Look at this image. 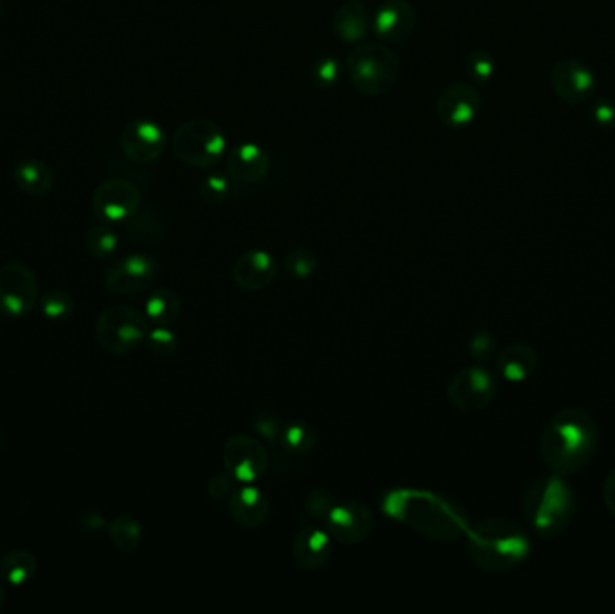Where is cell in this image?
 <instances>
[{
	"label": "cell",
	"mask_w": 615,
	"mask_h": 614,
	"mask_svg": "<svg viewBox=\"0 0 615 614\" xmlns=\"http://www.w3.org/2000/svg\"><path fill=\"white\" fill-rule=\"evenodd\" d=\"M380 506L389 519L434 541H459L472 526L454 499L425 488H391Z\"/></svg>",
	"instance_id": "6da1fadb"
},
{
	"label": "cell",
	"mask_w": 615,
	"mask_h": 614,
	"mask_svg": "<svg viewBox=\"0 0 615 614\" xmlns=\"http://www.w3.org/2000/svg\"><path fill=\"white\" fill-rule=\"evenodd\" d=\"M599 429L585 409L569 407L554 413L545 424L540 454L545 467L558 476L578 474L598 451Z\"/></svg>",
	"instance_id": "7a4b0ae2"
},
{
	"label": "cell",
	"mask_w": 615,
	"mask_h": 614,
	"mask_svg": "<svg viewBox=\"0 0 615 614\" xmlns=\"http://www.w3.org/2000/svg\"><path fill=\"white\" fill-rule=\"evenodd\" d=\"M533 551L526 528L508 517H486L466 533V553L477 568L509 573L522 566Z\"/></svg>",
	"instance_id": "3957f363"
},
{
	"label": "cell",
	"mask_w": 615,
	"mask_h": 614,
	"mask_svg": "<svg viewBox=\"0 0 615 614\" xmlns=\"http://www.w3.org/2000/svg\"><path fill=\"white\" fill-rule=\"evenodd\" d=\"M522 510L536 535L553 539L567 532L576 517V492L563 476L551 472L527 485Z\"/></svg>",
	"instance_id": "277c9868"
},
{
	"label": "cell",
	"mask_w": 615,
	"mask_h": 614,
	"mask_svg": "<svg viewBox=\"0 0 615 614\" xmlns=\"http://www.w3.org/2000/svg\"><path fill=\"white\" fill-rule=\"evenodd\" d=\"M346 71L360 94L376 98L393 91L400 80L402 64L389 46L360 44L346 58Z\"/></svg>",
	"instance_id": "5b68a950"
},
{
	"label": "cell",
	"mask_w": 615,
	"mask_h": 614,
	"mask_svg": "<svg viewBox=\"0 0 615 614\" xmlns=\"http://www.w3.org/2000/svg\"><path fill=\"white\" fill-rule=\"evenodd\" d=\"M148 332L150 321L146 314L128 305H114L99 314L94 337L103 352L126 355L146 341Z\"/></svg>",
	"instance_id": "8992f818"
},
{
	"label": "cell",
	"mask_w": 615,
	"mask_h": 614,
	"mask_svg": "<svg viewBox=\"0 0 615 614\" xmlns=\"http://www.w3.org/2000/svg\"><path fill=\"white\" fill-rule=\"evenodd\" d=\"M171 146L182 163L193 168H213L222 161L227 141L222 128L211 119L195 118L177 128Z\"/></svg>",
	"instance_id": "52a82bcc"
},
{
	"label": "cell",
	"mask_w": 615,
	"mask_h": 614,
	"mask_svg": "<svg viewBox=\"0 0 615 614\" xmlns=\"http://www.w3.org/2000/svg\"><path fill=\"white\" fill-rule=\"evenodd\" d=\"M499 382L493 371L482 364L455 373L446 388V398L457 411L479 413L497 398Z\"/></svg>",
	"instance_id": "ba28073f"
},
{
	"label": "cell",
	"mask_w": 615,
	"mask_h": 614,
	"mask_svg": "<svg viewBox=\"0 0 615 614\" xmlns=\"http://www.w3.org/2000/svg\"><path fill=\"white\" fill-rule=\"evenodd\" d=\"M40 301V283L35 271L24 263L0 267V314L6 317L29 316Z\"/></svg>",
	"instance_id": "9c48e42d"
},
{
	"label": "cell",
	"mask_w": 615,
	"mask_h": 614,
	"mask_svg": "<svg viewBox=\"0 0 615 614\" xmlns=\"http://www.w3.org/2000/svg\"><path fill=\"white\" fill-rule=\"evenodd\" d=\"M222 463L238 485H256L267 474V447L250 434H234L223 443Z\"/></svg>",
	"instance_id": "30bf717a"
},
{
	"label": "cell",
	"mask_w": 615,
	"mask_h": 614,
	"mask_svg": "<svg viewBox=\"0 0 615 614\" xmlns=\"http://www.w3.org/2000/svg\"><path fill=\"white\" fill-rule=\"evenodd\" d=\"M141 191L128 179L101 182L92 195V211L105 224H117L134 217L141 208Z\"/></svg>",
	"instance_id": "8fae6325"
},
{
	"label": "cell",
	"mask_w": 615,
	"mask_h": 614,
	"mask_svg": "<svg viewBox=\"0 0 615 614\" xmlns=\"http://www.w3.org/2000/svg\"><path fill=\"white\" fill-rule=\"evenodd\" d=\"M159 274L157 262L146 254H128L117 260L105 276V289L114 296H134L150 289Z\"/></svg>",
	"instance_id": "7c38bea8"
},
{
	"label": "cell",
	"mask_w": 615,
	"mask_h": 614,
	"mask_svg": "<svg viewBox=\"0 0 615 614\" xmlns=\"http://www.w3.org/2000/svg\"><path fill=\"white\" fill-rule=\"evenodd\" d=\"M324 524L333 541L340 544H358L366 541L369 533L373 532L375 515L366 503L358 499H348L333 506Z\"/></svg>",
	"instance_id": "4fadbf2b"
},
{
	"label": "cell",
	"mask_w": 615,
	"mask_h": 614,
	"mask_svg": "<svg viewBox=\"0 0 615 614\" xmlns=\"http://www.w3.org/2000/svg\"><path fill=\"white\" fill-rule=\"evenodd\" d=\"M481 92L472 83H452L437 98L436 114L439 123L450 130H461L481 112Z\"/></svg>",
	"instance_id": "5bb4252c"
},
{
	"label": "cell",
	"mask_w": 615,
	"mask_h": 614,
	"mask_svg": "<svg viewBox=\"0 0 615 614\" xmlns=\"http://www.w3.org/2000/svg\"><path fill=\"white\" fill-rule=\"evenodd\" d=\"M551 85L560 100L571 105H580L596 94L598 78L585 62L576 58H565L554 65Z\"/></svg>",
	"instance_id": "9a60e30c"
},
{
	"label": "cell",
	"mask_w": 615,
	"mask_h": 614,
	"mask_svg": "<svg viewBox=\"0 0 615 614\" xmlns=\"http://www.w3.org/2000/svg\"><path fill=\"white\" fill-rule=\"evenodd\" d=\"M123 154L137 164L155 163L166 150V134L152 119H132L119 137Z\"/></svg>",
	"instance_id": "2e32d148"
},
{
	"label": "cell",
	"mask_w": 615,
	"mask_h": 614,
	"mask_svg": "<svg viewBox=\"0 0 615 614\" xmlns=\"http://www.w3.org/2000/svg\"><path fill=\"white\" fill-rule=\"evenodd\" d=\"M418 15L409 0H385L373 17L376 35L385 44H400L414 33Z\"/></svg>",
	"instance_id": "e0dca14e"
},
{
	"label": "cell",
	"mask_w": 615,
	"mask_h": 614,
	"mask_svg": "<svg viewBox=\"0 0 615 614\" xmlns=\"http://www.w3.org/2000/svg\"><path fill=\"white\" fill-rule=\"evenodd\" d=\"M277 276V263L272 254L252 249L241 254L232 267V281L245 292H259L270 287Z\"/></svg>",
	"instance_id": "ac0fdd59"
},
{
	"label": "cell",
	"mask_w": 615,
	"mask_h": 614,
	"mask_svg": "<svg viewBox=\"0 0 615 614\" xmlns=\"http://www.w3.org/2000/svg\"><path fill=\"white\" fill-rule=\"evenodd\" d=\"M333 539L317 526H303L295 533L292 555L295 564L304 571H319L331 559Z\"/></svg>",
	"instance_id": "d6986e66"
},
{
	"label": "cell",
	"mask_w": 615,
	"mask_h": 614,
	"mask_svg": "<svg viewBox=\"0 0 615 614\" xmlns=\"http://www.w3.org/2000/svg\"><path fill=\"white\" fill-rule=\"evenodd\" d=\"M270 172V157L261 146L241 143L227 155V175L241 184H256Z\"/></svg>",
	"instance_id": "ffe728a7"
},
{
	"label": "cell",
	"mask_w": 615,
	"mask_h": 614,
	"mask_svg": "<svg viewBox=\"0 0 615 614\" xmlns=\"http://www.w3.org/2000/svg\"><path fill=\"white\" fill-rule=\"evenodd\" d=\"M229 512L240 526L256 530L267 523L270 505L261 488L256 485H241L236 487L234 494L229 497Z\"/></svg>",
	"instance_id": "44dd1931"
},
{
	"label": "cell",
	"mask_w": 615,
	"mask_h": 614,
	"mask_svg": "<svg viewBox=\"0 0 615 614\" xmlns=\"http://www.w3.org/2000/svg\"><path fill=\"white\" fill-rule=\"evenodd\" d=\"M495 366H497L500 377L506 382L520 384V382H526L535 375L538 366H540V355L529 344H508L506 348H502L497 353Z\"/></svg>",
	"instance_id": "7402d4cb"
},
{
	"label": "cell",
	"mask_w": 615,
	"mask_h": 614,
	"mask_svg": "<svg viewBox=\"0 0 615 614\" xmlns=\"http://www.w3.org/2000/svg\"><path fill=\"white\" fill-rule=\"evenodd\" d=\"M369 10L362 0H346L333 17V31L346 44H360L369 33Z\"/></svg>",
	"instance_id": "603a6c76"
},
{
	"label": "cell",
	"mask_w": 615,
	"mask_h": 614,
	"mask_svg": "<svg viewBox=\"0 0 615 614\" xmlns=\"http://www.w3.org/2000/svg\"><path fill=\"white\" fill-rule=\"evenodd\" d=\"M13 181L20 191L31 197H44L54 188V173L44 161L24 159L13 170Z\"/></svg>",
	"instance_id": "cb8c5ba5"
},
{
	"label": "cell",
	"mask_w": 615,
	"mask_h": 614,
	"mask_svg": "<svg viewBox=\"0 0 615 614\" xmlns=\"http://www.w3.org/2000/svg\"><path fill=\"white\" fill-rule=\"evenodd\" d=\"M38 559L31 551L13 550L0 557V578L13 587H22L35 578Z\"/></svg>",
	"instance_id": "d4e9b609"
},
{
	"label": "cell",
	"mask_w": 615,
	"mask_h": 614,
	"mask_svg": "<svg viewBox=\"0 0 615 614\" xmlns=\"http://www.w3.org/2000/svg\"><path fill=\"white\" fill-rule=\"evenodd\" d=\"M180 303L179 294L171 289H159L146 299L144 314L148 317L150 325L170 326L179 319Z\"/></svg>",
	"instance_id": "484cf974"
},
{
	"label": "cell",
	"mask_w": 615,
	"mask_h": 614,
	"mask_svg": "<svg viewBox=\"0 0 615 614\" xmlns=\"http://www.w3.org/2000/svg\"><path fill=\"white\" fill-rule=\"evenodd\" d=\"M107 530L112 546L123 553H132L143 544V526L132 515H117L108 523Z\"/></svg>",
	"instance_id": "4316f807"
},
{
	"label": "cell",
	"mask_w": 615,
	"mask_h": 614,
	"mask_svg": "<svg viewBox=\"0 0 615 614\" xmlns=\"http://www.w3.org/2000/svg\"><path fill=\"white\" fill-rule=\"evenodd\" d=\"M317 438H319V434H317V429L313 425L306 424V422H294V424L283 427L281 447L288 454L306 456L315 449Z\"/></svg>",
	"instance_id": "83f0119b"
},
{
	"label": "cell",
	"mask_w": 615,
	"mask_h": 614,
	"mask_svg": "<svg viewBox=\"0 0 615 614\" xmlns=\"http://www.w3.org/2000/svg\"><path fill=\"white\" fill-rule=\"evenodd\" d=\"M119 238L117 233L110 227V224H99V226L90 227L85 235V249L92 258H108L110 254L116 253Z\"/></svg>",
	"instance_id": "f1b7e54d"
},
{
	"label": "cell",
	"mask_w": 615,
	"mask_h": 614,
	"mask_svg": "<svg viewBox=\"0 0 615 614\" xmlns=\"http://www.w3.org/2000/svg\"><path fill=\"white\" fill-rule=\"evenodd\" d=\"M42 314L51 321H65L74 314V299L65 290H49L38 301Z\"/></svg>",
	"instance_id": "f546056e"
},
{
	"label": "cell",
	"mask_w": 615,
	"mask_h": 614,
	"mask_svg": "<svg viewBox=\"0 0 615 614\" xmlns=\"http://www.w3.org/2000/svg\"><path fill=\"white\" fill-rule=\"evenodd\" d=\"M285 265L286 272L292 276V278H297V280H306V278H310L312 274H315L317 271V267H319V260H317V256L310 249H306V247H297L294 251H290V253L285 256Z\"/></svg>",
	"instance_id": "4dcf8cb0"
},
{
	"label": "cell",
	"mask_w": 615,
	"mask_h": 614,
	"mask_svg": "<svg viewBox=\"0 0 615 614\" xmlns=\"http://www.w3.org/2000/svg\"><path fill=\"white\" fill-rule=\"evenodd\" d=\"M340 76H342V65L333 56L319 58L313 64L312 74H310L313 85L322 91H330L335 85H339Z\"/></svg>",
	"instance_id": "1f68e13d"
},
{
	"label": "cell",
	"mask_w": 615,
	"mask_h": 614,
	"mask_svg": "<svg viewBox=\"0 0 615 614\" xmlns=\"http://www.w3.org/2000/svg\"><path fill=\"white\" fill-rule=\"evenodd\" d=\"M495 71H497L495 58L486 49H475L466 58V73L477 85L490 82L491 78L495 76Z\"/></svg>",
	"instance_id": "d6a6232c"
},
{
	"label": "cell",
	"mask_w": 615,
	"mask_h": 614,
	"mask_svg": "<svg viewBox=\"0 0 615 614\" xmlns=\"http://www.w3.org/2000/svg\"><path fill=\"white\" fill-rule=\"evenodd\" d=\"M144 343L155 357H170L179 348V339L168 326H153V328H150Z\"/></svg>",
	"instance_id": "836d02e7"
},
{
	"label": "cell",
	"mask_w": 615,
	"mask_h": 614,
	"mask_svg": "<svg viewBox=\"0 0 615 614\" xmlns=\"http://www.w3.org/2000/svg\"><path fill=\"white\" fill-rule=\"evenodd\" d=\"M231 190L232 186L229 177L220 175V173H213V175L205 177L202 184H200V197L209 206H220L225 200L229 199Z\"/></svg>",
	"instance_id": "e575fe53"
},
{
	"label": "cell",
	"mask_w": 615,
	"mask_h": 614,
	"mask_svg": "<svg viewBox=\"0 0 615 614\" xmlns=\"http://www.w3.org/2000/svg\"><path fill=\"white\" fill-rule=\"evenodd\" d=\"M335 505H337V501L328 490L313 488L312 492L304 499V512L315 521L324 523Z\"/></svg>",
	"instance_id": "d590c367"
},
{
	"label": "cell",
	"mask_w": 615,
	"mask_h": 614,
	"mask_svg": "<svg viewBox=\"0 0 615 614\" xmlns=\"http://www.w3.org/2000/svg\"><path fill=\"white\" fill-rule=\"evenodd\" d=\"M468 353L472 357V361L477 364H484V362L491 361L493 357H497L499 353V344H497V337L491 334V332H477L470 339L468 343Z\"/></svg>",
	"instance_id": "8d00e7d4"
},
{
	"label": "cell",
	"mask_w": 615,
	"mask_h": 614,
	"mask_svg": "<svg viewBox=\"0 0 615 614\" xmlns=\"http://www.w3.org/2000/svg\"><path fill=\"white\" fill-rule=\"evenodd\" d=\"M238 481L229 476L227 472L222 474H216L213 478L209 479L207 483V494L213 497L214 501H229V497L234 494Z\"/></svg>",
	"instance_id": "74e56055"
},
{
	"label": "cell",
	"mask_w": 615,
	"mask_h": 614,
	"mask_svg": "<svg viewBox=\"0 0 615 614\" xmlns=\"http://www.w3.org/2000/svg\"><path fill=\"white\" fill-rule=\"evenodd\" d=\"M254 429L270 443L276 442L277 438L281 442L283 427H281L279 418L272 415V413H261V415H258V418L254 420Z\"/></svg>",
	"instance_id": "f35d334b"
},
{
	"label": "cell",
	"mask_w": 615,
	"mask_h": 614,
	"mask_svg": "<svg viewBox=\"0 0 615 614\" xmlns=\"http://www.w3.org/2000/svg\"><path fill=\"white\" fill-rule=\"evenodd\" d=\"M592 119L599 128H614L615 127V103L608 98H599L592 105Z\"/></svg>",
	"instance_id": "ab89813d"
},
{
	"label": "cell",
	"mask_w": 615,
	"mask_h": 614,
	"mask_svg": "<svg viewBox=\"0 0 615 614\" xmlns=\"http://www.w3.org/2000/svg\"><path fill=\"white\" fill-rule=\"evenodd\" d=\"M80 526L85 532H101L107 528L108 523L105 519V515L98 512V510H89V512H83L80 515Z\"/></svg>",
	"instance_id": "60d3db41"
},
{
	"label": "cell",
	"mask_w": 615,
	"mask_h": 614,
	"mask_svg": "<svg viewBox=\"0 0 615 614\" xmlns=\"http://www.w3.org/2000/svg\"><path fill=\"white\" fill-rule=\"evenodd\" d=\"M603 501L608 510L615 515V469L608 472L605 483H603Z\"/></svg>",
	"instance_id": "b9f144b4"
},
{
	"label": "cell",
	"mask_w": 615,
	"mask_h": 614,
	"mask_svg": "<svg viewBox=\"0 0 615 614\" xmlns=\"http://www.w3.org/2000/svg\"><path fill=\"white\" fill-rule=\"evenodd\" d=\"M6 600H8V595H6V587H4V580L0 578V611L4 609V605H6Z\"/></svg>",
	"instance_id": "7bdbcfd3"
},
{
	"label": "cell",
	"mask_w": 615,
	"mask_h": 614,
	"mask_svg": "<svg viewBox=\"0 0 615 614\" xmlns=\"http://www.w3.org/2000/svg\"><path fill=\"white\" fill-rule=\"evenodd\" d=\"M2 445H4V427L0 424V449H2Z\"/></svg>",
	"instance_id": "ee69618b"
},
{
	"label": "cell",
	"mask_w": 615,
	"mask_h": 614,
	"mask_svg": "<svg viewBox=\"0 0 615 614\" xmlns=\"http://www.w3.org/2000/svg\"><path fill=\"white\" fill-rule=\"evenodd\" d=\"M0 557H2V553H0Z\"/></svg>",
	"instance_id": "f6af8a7d"
}]
</instances>
